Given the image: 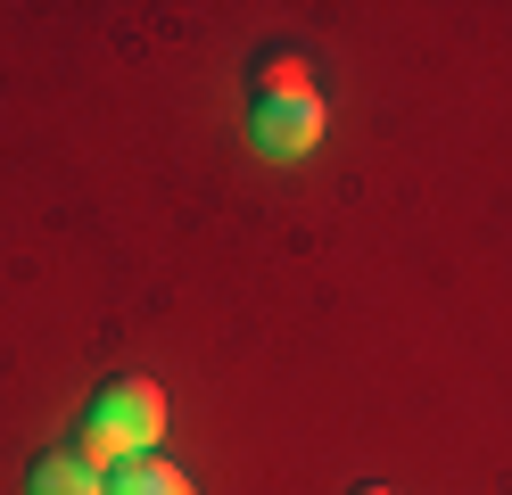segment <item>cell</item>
Segmentation results:
<instances>
[{"label":"cell","instance_id":"cell-1","mask_svg":"<svg viewBox=\"0 0 512 495\" xmlns=\"http://www.w3.org/2000/svg\"><path fill=\"white\" fill-rule=\"evenodd\" d=\"M83 421L100 429L116 454H149L157 438H166V388H157V380H133V372H124V380H100Z\"/></svg>","mask_w":512,"mask_h":495},{"label":"cell","instance_id":"cell-2","mask_svg":"<svg viewBox=\"0 0 512 495\" xmlns=\"http://www.w3.org/2000/svg\"><path fill=\"white\" fill-rule=\"evenodd\" d=\"M256 149H265V157H306L314 141H323V99H314V91H298V99H256Z\"/></svg>","mask_w":512,"mask_h":495},{"label":"cell","instance_id":"cell-3","mask_svg":"<svg viewBox=\"0 0 512 495\" xmlns=\"http://www.w3.org/2000/svg\"><path fill=\"white\" fill-rule=\"evenodd\" d=\"M25 495H108V471H91L75 446H50V454H34V471H25Z\"/></svg>","mask_w":512,"mask_h":495},{"label":"cell","instance_id":"cell-4","mask_svg":"<svg viewBox=\"0 0 512 495\" xmlns=\"http://www.w3.org/2000/svg\"><path fill=\"white\" fill-rule=\"evenodd\" d=\"M108 495H199V487H190V471H174L157 454H124L108 471Z\"/></svg>","mask_w":512,"mask_h":495},{"label":"cell","instance_id":"cell-5","mask_svg":"<svg viewBox=\"0 0 512 495\" xmlns=\"http://www.w3.org/2000/svg\"><path fill=\"white\" fill-rule=\"evenodd\" d=\"M364 495H380V487H364Z\"/></svg>","mask_w":512,"mask_h":495}]
</instances>
